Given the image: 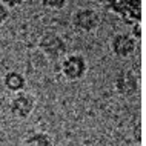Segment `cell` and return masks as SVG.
<instances>
[{
	"mask_svg": "<svg viewBox=\"0 0 146 146\" xmlns=\"http://www.w3.org/2000/svg\"><path fill=\"white\" fill-rule=\"evenodd\" d=\"M23 146H54V140L45 131H33L25 137Z\"/></svg>",
	"mask_w": 146,
	"mask_h": 146,
	"instance_id": "8",
	"label": "cell"
},
{
	"mask_svg": "<svg viewBox=\"0 0 146 146\" xmlns=\"http://www.w3.org/2000/svg\"><path fill=\"white\" fill-rule=\"evenodd\" d=\"M139 42H135L129 34L118 33L111 38V51L118 58H128L137 51Z\"/></svg>",
	"mask_w": 146,
	"mask_h": 146,
	"instance_id": "6",
	"label": "cell"
},
{
	"mask_svg": "<svg viewBox=\"0 0 146 146\" xmlns=\"http://www.w3.org/2000/svg\"><path fill=\"white\" fill-rule=\"evenodd\" d=\"M100 14L97 13L94 8H78L77 11H74L71 15V23H72V28L78 31V33H94L96 29H98L100 26Z\"/></svg>",
	"mask_w": 146,
	"mask_h": 146,
	"instance_id": "3",
	"label": "cell"
},
{
	"mask_svg": "<svg viewBox=\"0 0 146 146\" xmlns=\"http://www.w3.org/2000/svg\"><path fill=\"white\" fill-rule=\"evenodd\" d=\"M66 2L68 0H42L43 6L51 8V9H62L66 6Z\"/></svg>",
	"mask_w": 146,
	"mask_h": 146,
	"instance_id": "9",
	"label": "cell"
},
{
	"mask_svg": "<svg viewBox=\"0 0 146 146\" xmlns=\"http://www.w3.org/2000/svg\"><path fill=\"white\" fill-rule=\"evenodd\" d=\"M129 35H131V37H132L135 42H139L140 38H141V25H140V22H135V23L132 25Z\"/></svg>",
	"mask_w": 146,
	"mask_h": 146,
	"instance_id": "10",
	"label": "cell"
},
{
	"mask_svg": "<svg viewBox=\"0 0 146 146\" xmlns=\"http://www.w3.org/2000/svg\"><path fill=\"white\" fill-rule=\"evenodd\" d=\"M140 88L139 76L132 69H121L117 72L114 78V89L121 97H134L137 96Z\"/></svg>",
	"mask_w": 146,
	"mask_h": 146,
	"instance_id": "5",
	"label": "cell"
},
{
	"mask_svg": "<svg viewBox=\"0 0 146 146\" xmlns=\"http://www.w3.org/2000/svg\"><path fill=\"white\" fill-rule=\"evenodd\" d=\"M38 48L49 60H62L66 56V42L60 34L48 31L38 38Z\"/></svg>",
	"mask_w": 146,
	"mask_h": 146,
	"instance_id": "2",
	"label": "cell"
},
{
	"mask_svg": "<svg viewBox=\"0 0 146 146\" xmlns=\"http://www.w3.org/2000/svg\"><path fill=\"white\" fill-rule=\"evenodd\" d=\"M0 2L5 5L8 9H14V8H19V6H22L23 3H25V0H0Z\"/></svg>",
	"mask_w": 146,
	"mask_h": 146,
	"instance_id": "12",
	"label": "cell"
},
{
	"mask_svg": "<svg viewBox=\"0 0 146 146\" xmlns=\"http://www.w3.org/2000/svg\"><path fill=\"white\" fill-rule=\"evenodd\" d=\"M60 72L68 82L82 80L88 72V62H86L85 56L78 52L66 54L60 60Z\"/></svg>",
	"mask_w": 146,
	"mask_h": 146,
	"instance_id": "1",
	"label": "cell"
},
{
	"mask_svg": "<svg viewBox=\"0 0 146 146\" xmlns=\"http://www.w3.org/2000/svg\"><path fill=\"white\" fill-rule=\"evenodd\" d=\"M9 14L11 11L8 9V8L3 5L2 2H0V26H3L5 23L8 22V19H9Z\"/></svg>",
	"mask_w": 146,
	"mask_h": 146,
	"instance_id": "11",
	"label": "cell"
},
{
	"mask_svg": "<svg viewBox=\"0 0 146 146\" xmlns=\"http://www.w3.org/2000/svg\"><path fill=\"white\" fill-rule=\"evenodd\" d=\"M3 85L13 94L22 92L26 88V77L22 72H19V71H8L3 76Z\"/></svg>",
	"mask_w": 146,
	"mask_h": 146,
	"instance_id": "7",
	"label": "cell"
},
{
	"mask_svg": "<svg viewBox=\"0 0 146 146\" xmlns=\"http://www.w3.org/2000/svg\"><path fill=\"white\" fill-rule=\"evenodd\" d=\"M35 108V97L28 91H22L11 97L9 100V114L17 120H25L33 114Z\"/></svg>",
	"mask_w": 146,
	"mask_h": 146,
	"instance_id": "4",
	"label": "cell"
}]
</instances>
